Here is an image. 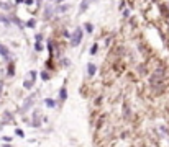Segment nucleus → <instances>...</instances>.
Returning <instances> with one entry per match:
<instances>
[{
	"label": "nucleus",
	"instance_id": "f257e3e1",
	"mask_svg": "<svg viewBox=\"0 0 169 147\" xmlns=\"http://www.w3.org/2000/svg\"><path fill=\"white\" fill-rule=\"evenodd\" d=\"M81 41H82V30H81V28H76V31H74L72 36H71V44L72 46H77Z\"/></svg>",
	"mask_w": 169,
	"mask_h": 147
},
{
	"label": "nucleus",
	"instance_id": "7ed1b4c3",
	"mask_svg": "<svg viewBox=\"0 0 169 147\" xmlns=\"http://www.w3.org/2000/svg\"><path fill=\"white\" fill-rule=\"evenodd\" d=\"M45 103H46V105H48L49 108H54V105H56V103H54V101H53L51 98H46V100H45Z\"/></svg>",
	"mask_w": 169,
	"mask_h": 147
},
{
	"label": "nucleus",
	"instance_id": "4468645a",
	"mask_svg": "<svg viewBox=\"0 0 169 147\" xmlns=\"http://www.w3.org/2000/svg\"><path fill=\"white\" fill-rule=\"evenodd\" d=\"M39 2H41V0H38V3H39Z\"/></svg>",
	"mask_w": 169,
	"mask_h": 147
},
{
	"label": "nucleus",
	"instance_id": "9b49d317",
	"mask_svg": "<svg viewBox=\"0 0 169 147\" xmlns=\"http://www.w3.org/2000/svg\"><path fill=\"white\" fill-rule=\"evenodd\" d=\"M0 7H3V8H10V5H8V3H2V2H0Z\"/></svg>",
	"mask_w": 169,
	"mask_h": 147
},
{
	"label": "nucleus",
	"instance_id": "6e6552de",
	"mask_svg": "<svg viewBox=\"0 0 169 147\" xmlns=\"http://www.w3.org/2000/svg\"><path fill=\"white\" fill-rule=\"evenodd\" d=\"M64 98H66V90L63 88V90H61V100H64Z\"/></svg>",
	"mask_w": 169,
	"mask_h": 147
},
{
	"label": "nucleus",
	"instance_id": "0eeeda50",
	"mask_svg": "<svg viewBox=\"0 0 169 147\" xmlns=\"http://www.w3.org/2000/svg\"><path fill=\"white\" fill-rule=\"evenodd\" d=\"M26 26H28V28H33V26H35V20H30L28 23H26Z\"/></svg>",
	"mask_w": 169,
	"mask_h": 147
},
{
	"label": "nucleus",
	"instance_id": "9d476101",
	"mask_svg": "<svg viewBox=\"0 0 169 147\" xmlns=\"http://www.w3.org/2000/svg\"><path fill=\"white\" fill-rule=\"evenodd\" d=\"M41 77H43V80H48V74H46V72L41 74Z\"/></svg>",
	"mask_w": 169,
	"mask_h": 147
},
{
	"label": "nucleus",
	"instance_id": "1a4fd4ad",
	"mask_svg": "<svg viewBox=\"0 0 169 147\" xmlns=\"http://www.w3.org/2000/svg\"><path fill=\"white\" fill-rule=\"evenodd\" d=\"M35 49H36V51H41V44H39V41L35 44Z\"/></svg>",
	"mask_w": 169,
	"mask_h": 147
},
{
	"label": "nucleus",
	"instance_id": "20e7f679",
	"mask_svg": "<svg viewBox=\"0 0 169 147\" xmlns=\"http://www.w3.org/2000/svg\"><path fill=\"white\" fill-rule=\"evenodd\" d=\"M94 74H95V66L89 64V75H94Z\"/></svg>",
	"mask_w": 169,
	"mask_h": 147
},
{
	"label": "nucleus",
	"instance_id": "f03ea898",
	"mask_svg": "<svg viewBox=\"0 0 169 147\" xmlns=\"http://www.w3.org/2000/svg\"><path fill=\"white\" fill-rule=\"evenodd\" d=\"M0 56H2L3 59H8V57H10V54H8V47L3 46V44H0Z\"/></svg>",
	"mask_w": 169,
	"mask_h": 147
},
{
	"label": "nucleus",
	"instance_id": "ddd939ff",
	"mask_svg": "<svg viewBox=\"0 0 169 147\" xmlns=\"http://www.w3.org/2000/svg\"><path fill=\"white\" fill-rule=\"evenodd\" d=\"M0 21H5V20H3V18H2V16H0Z\"/></svg>",
	"mask_w": 169,
	"mask_h": 147
},
{
	"label": "nucleus",
	"instance_id": "f8f14e48",
	"mask_svg": "<svg viewBox=\"0 0 169 147\" xmlns=\"http://www.w3.org/2000/svg\"><path fill=\"white\" fill-rule=\"evenodd\" d=\"M25 3H26V5H31V3H33V0H25Z\"/></svg>",
	"mask_w": 169,
	"mask_h": 147
},
{
	"label": "nucleus",
	"instance_id": "39448f33",
	"mask_svg": "<svg viewBox=\"0 0 169 147\" xmlns=\"http://www.w3.org/2000/svg\"><path fill=\"white\" fill-rule=\"evenodd\" d=\"M95 52H97V44H94V46L90 47V54H92V56H94Z\"/></svg>",
	"mask_w": 169,
	"mask_h": 147
},
{
	"label": "nucleus",
	"instance_id": "423d86ee",
	"mask_svg": "<svg viewBox=\"0 0 169 147\" xmlns=\"http://www.w3.org/2000/svg\"><path fill=\"white\" fill-rule=\"evenodd\" d=\"M84 26H85V30H87L89 33H90V31H92V25H90V23H85Z\"/></svg>",
	"mask_w": 169,
	"mask_h": 147
}]
</instances>
